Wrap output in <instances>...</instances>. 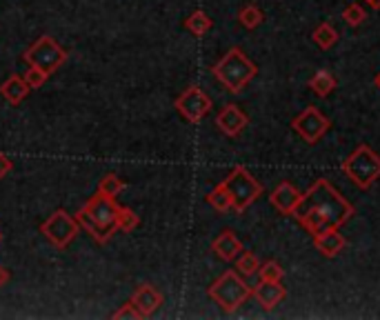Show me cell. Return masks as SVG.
<instances>
[{
	"mask_svg": "<svg viewBox=\"0 0 380 320\" xmlns=\"http://www.w3.org/2000/svg\"><path fill=\"white\" fill-rule=\"evenodd\" d=\"M238 20L245 29H258L262 25V20H265V13H262L256 5H245L240 11H238Z\"/></svg>",
	"mask_w": 380,
	"mask_h": 320,
	"instance_id": "obj_23",
	"label": "cell"
},
{
	"mask_svg": "<svg viewBox=\"0 0 380 320\" xmlns=\"http://www.w3.org/2000/svg\"><path fill=\"white\" fill-rule=\"evenodd\" d=\"M9 281H11V271L5 265H0V289H3Z\"/></svg>",
	"mask_w": 380,
	"mask_h": 320,
	"instance_id": "obj_31",
	"label": "cell"
},
{
	"mask_svg": "<svg viewBox=\"0 0 380 320\" xmlns=\"http://www.w3.org/2000/svg\"><path fill=\"white\" fill-rule=\"evenodd\" d=\"M254 287H250L245 283L243 273H238L236 269H227L223 276L209 285L207 296L221 307L225 314H233L240 309V304L247 302V298H252Z\"/></svg>",
	"mask_w": 380,
	"mask_h": 320,
	"instance_id": "obj_4",
	"label": "cell"
},
{
	"mask_svg": "<svg viewBox=\"0 0 380 320\" xmlns=\"http://www.w3.org/2000/svg\"><path fill=\"white\" fill-rule=\"evenodd\" d=\"M341 169L358 189H369L380 178V156L369 144H358V147L347 156Z\"/></svg>",
	"mask_w": 380,
	"mask_h": 320,
	"instance_id": "obj_5",
	"label": "cell"
},
{
	"mask_svg": "<svg viewBox=\"0 0 380 320\" xmlns=\"http://www.w3.org/2000/svg\"><path fill=\"white\" fill-rule=\"evenodd\" d=\"M364 3H369L374 9H380V0H364Z\"/></svg>",
	"mask_w": 380,
	"mask_h": 320,
	"instance_id": "obj_32",
	"label": "cell"
},
{
	"mask_svg": "<svg viewBox=\"0 0 380 320\" xmlns=\"http://www.w3.org/2000/svg\"><path fill=\"white\" fill-rule=\"evenodd\" d=\"M312 38H314V42L320 47V49H331L336 42H338V32H336V27L333 25H329V23H320L316 29H314V34H312Z\"/></svg>",
	"mask_w": 380,
	"mask_h": 320,
	"instance_id": "obj_20",
	"label": "cell"
},
{
	"mask_svg": "<svg viewBox=\"0 0 380 320\" xmlns=\"http://www.w3.org/2000/svg\"><path fill=\"white\" fill-rule=\"evenodd\" d=\"M123 189H125V180H121V176H116V173H105V176L98 180V194L102 196L116 198Z\"/></svg>",
	"mask_w": 380,
	"mask_h": 320,
	"instance_id": "obj_22",
	"label": "cell"
},
{
	"mask_svg": "<svg viewBox=\"0 0 380 320\" xmlns=\"http://www.w3.org/2000/svg\"><path fill=\"white\" fill-rule=\"evenodd\" d=\"M118 209H121V205L116 202V198L102 196V194L96 192L74 216H76L78 225L98 245H107L111 240V236L116 234V231H118V227H116Z\"/></svg>",
	"mask_w": 380,
	"mask_h": 320,
	"instance_id": "obj_2",
	"label": "cell"
},
{
	"mask_svg": "<svg viewBox=\"0 0 380 320\" xmlns=\"http://www.w3.org/2000/svg\"><path fill=\"white\" fill-rule=\"evenodd\" d=\"M309 87H312V92L316 96L325 98L336 90V87H338V80H336L333 74H329L327 69H320V71H316V76L309 80Z\"/></svg>",
	"mask_w": 380,
	"mask_h": 320,
	"instance_id": "obj_18",
	"label": "cell"
},
{
	"mask_svg": "<svg viewBox=\"0 0 380 320\" xmlns=\"http://www.w3.org/2000/svg\"><path fill=\"white\" fill-rule=\"evenodd\" d=\"M258 267H260V263H258L256 254H252V252H243V254L236 258V271L243 273V276H254V273H258Z\"/></svg>",
	"mask_w": 380,
	"mask_h": 320,
	"instance_id": "obj_26",
	"label": "cell"
},
{
	"mask_svg": "<svg viewBox=\"0 0 380 320\" xmlns=\"http://www.w3.org/2000/svg\"><path fill=\"white\" fill-rule=\"evenodd\" d=\"M298 200H300V192H298V189L291 185L289 180H283V183L271 192V196H269L271 207H276L283 216H291V214H294V209H296V205H298Z\"/></svg>",
	"mask_w": 380,
	"mask_h": 320,
	"instance_id": "obj_13",
	"label": "cell"
},
{
	"mask_svg": "<svg viewBox=\"0 0 380 320\" xmlns=\"http://www.w3.org/2000/svg\"><path fill=\"white\" fill-rule=\"evenodd\" d=\"M131 302H134V307L140 312L142 318H149L154 316L158 309H160V304L165 302L163 294L158 292V289L149 283H140L136 289H134V294H131L129 298Z\"/></svg>",
	"mask_w": 380,
	"mask_h": 320,
	"instance_id": "obj_12",
	"label": "cell"
},
{
	"mask_svg": "<svg viewBox=\"0 0 380 320\" xmlns=\"http://www.w3.org/2000/svg\"><path fill=\"white\" fill-rule=\"evenodd\" d=\"M23 61L29 67H38L51 76L54 71L67 61V51L58 45L51 36H40L34 45L23 54Z\"/></svg>",
	"mask_w": 380,
	"mask_h": 320,
	"instance_id": "obj_7",
	"label": "cell"
},
{
	"mask_svg": "<svg viewBox=\"0 0 380 320\" xmlns=\"http://www.w3.org/2000/svg\"><path fill=\"white\" fill-rule=\"evenodd\" d=\"M23 78H25V82L29 85V90H40L42 85L47 82V78H49V74H45L42 69H38V67H29L25 74H23Z\"/></svg>",
	"mask_w": 380,
	"mask_h": 320,
	"instance_id": "obj_27",
	"label": "cell"
},
{
	"mask_svg": "<svg viewBox=\"0 0 380 320\" xmlns=\"http://www.w3.org/2000/svg\"><path fill=\"white\" fill-rule=\"evenodd\" d=\"M29 94H32V90H29L25 78L18 74H11L3 85H0V96H3L9 105H20Z\"/></svg>",
	"mask_w": 380,
	"mask_h": 320,
	"instance_id": "obj_17",
	"label": "cell"
},
{
	"mask_svg": "<svg viewBox=\"0 0 380 320\" xmlns=\"http://www.w3.org/2000/svg\"><path fill=\"white\" fill-rule=\"evenodd\" d=\"M140 225V216L131 209V207H121L118 209V218H116V227L118 231H125V234H131L136 227Z\"/></svg>",
	"mask_w": 380,
	"mask_h": 320,
	"instance_id": "obj_24",
	"label": "cell"
},
{
	"mask_svg": "<svg viewBox=\"0 0 380 320\" xmlns=\"http://www.w3.org/2000/svg\"><path fill=\"white\" fill-rule=\"evenodd\" d=\"M212 252L221 260H225V263H231V260H236L240 256L243 242L231 229H223L221 234L212 240Z\"/></svg>",
	"mask_w": 380,
	"mask_h": 320,
	"instance_id": "obj_14",
	"label": "cell"
},
{
	"mask_svg": "<svg viewBox=\"0 0 380 320\" xmlns=\"http://www.w3.org/2000/svg\"><path fill=\"white\" fill-rule=\"evenodd\" d=\"M227 194L231 198V209H236L238 214H243L245 209H250L254 202L262 196V185L252 176L250 169L236 165L229 176L223 180Z\"/></svg>",
	"mask_w": 380,
	"mask_h": 320,
	"instance_id": "obj_6",
	"label": "cell"
},
{
	"mask_svg": "<svg viewBox=\"0 0 380 320\" xmlns=\"http://www.w3.org/2000/svg\"><path fill=\"white\" fill-rule=\"evenodd\" d=\"M343 20L349 25V27H360L364 20H367V13L360 5H349L345 11H343Z\"/></svg>",
	"mask_w": 380,
	"mask_h": 320,
	"instance_id": "obj_28",
	"label": "cell"
},
{
	"mask_svg": "<svg viewBox=\"0 0 380 320\" xmlns=\"http://www.w3.org/2000/svg\"><path fill=\"white\" fill-rule=\"evenodd\" d=\"M258 304L265 312H271L276 304H281L287 296V289L283 287V283H269V281H260L254 287V294H252Z\"/></svg>",
	"mask_w": 380,
	"mask_h": 320,
	"instance_id": "obj_15",
	"label": "cell"
},
{
	"mask_svg": "<svg viewBox=\"0 0 380 320\" xmlns=\"http://www.w3.org/2000/svg\"><path fill=\"white\" fill-rule=\"evenodd\" d=\"M212 25H214V20L204 13L202 9H196L192 16H189L187 20H185V29L192 36H196V38H200V36H204L212 29Z\"/></svg>",
	"mask_w": 380,
	"mask_h": 320,
	"instance_id": "obj_19",
	"label": "cell"
},
{
	"mask_svg": "<svg viewBox=\"0 0 380 320\" xmlns=\"http://www.w3.org/2000/svg\"><path fill=\"white\" fill-rule=\"evenodd\" d=\"M250 125V116H247L238 105H225L216 116V127L229 138H236L245 132V127Z\"/></svg>",
	"mask_w": 380,
	"mask_h": 320,
	"instance_id": "obj_11",
	"label": "cell"
},
{
	"mask_svg": "<svg viewBox=\"0 0 380 320\" xmlns=\"http://www.w3.org/2000/svg\"><path fill=\"white\" fill-rule=\"evenodd\" d=\"M207 202H209V205H212L216 211H221V214H225V211L231 209V198H229V194H227V189H225L223 183H218V185L212 189V192L207 194Z\"/></svg>",
	"mask_w": 380,
	"mask_h": 320,
	"instance_id": "obj_21",
	"label": "cell"
},
{
	"mask_svg": "<svg viewBox=\"0 0 380 320\" xmlns=\"http://www.w3.org/2000/svg\"><path fill=\"white\" fill-rule=\"evenodd\" d=\"M374 85H376L378 90H380V71H378V74H376V78H374Z\"/></svg>",
	"mask_w": 380,
	"mask_h": 320,
	"instance_id": "obj_33",
	"label": "cell"
},
{
	"mask_svg": "<svg viewBox=\"0 0 380 320\" xmlns=\"http://www.w3.org/2000/svg\"><path fill=\"white\" fill-rule=\"evenodd\" d=\"M173 107H176V111L183 116L187 123L196 125V123H200L204 116L212 111L214 103H212V98L200 90V87L192 85V87H187V90L176 98Z\"/></svg>",
	"mask_w": 380,
	"mask_h": 320,
	"instance_id": "obj_10",
	"label": "cell"
},
{
	"mask_svg": "<svg viewBox=\"0 0 380 320\" xmlns=\"http://www.w3.org/2000/svg\"><path fill=\"white\" fill-rule=\"evenodd\" d=\"M354 214H356L354 205L341 196L338 189L329 180L318 178L305 194H300V200L291 216H294L314 238L327 229L343 227Z\"/></svg>",
	"mask_w": 380,
	"mask_h": 320,
	"instance_id": "obj_1",
	"label": "cell"
},
{
	"mask_svg": "<svg viewBox=\"0 0 380 320\" xmlns=\"http://www.w3.org/2000/svg\"><path fill=\"white\" fill-rule=\"evenodd\" d=\"M111 318H116V320H140L142 316H140V312L134 307V302L127 300L118 312H114Z\"/></svg>",
	"mask_w": 380,
	"mask_h": 320,
	"instance_id": "obj_29",
	"label": "cell"
},
{
	"mask_svg": "<svg viewBox=\"0 0 380 320\" xmlns=\"http://www.w3.org/2000/svg\"><path fill=\"white\" fill-rule=\"evenodd\" d=\"M285 276V269L276 263V260H267L258 267V278L260 281H269V283H281Z\"/></svg>",
	"mask_w": 380,
	"mask_h": 320,
	"instance_id": "obj_25",
	"label": "cell"
},
{
	"mask_svg": "<svg viewBox=\"0 0 380 320\" xmlns=\"http://www.w3.org/2000/svg\"><path fill=\"white\" fill-rule=\"evenodd\" d=\"M331 127V121L327 116L320 113L318 107H305L294 121H291V129L307 142V144H316L323 138Z\"/></svg>",
	"mask_w": 380,
	"mask_h": 320,
	"instance_id": "obj_9",
	"label": "cell"
},
{
	"mask_svg": "<svg viewBox=\"0 0 380 320\" xmlns=\"http://www.w3.org/2000/svg\"><path fill=\"white\" fill-rule=\"evenodd\" d=\"M78 231H80V225L76 221V216H71L65 209H56L47 221H42L40 225V234L54 247H58V250H67V247L76 240Z\"/></svg>",
	"mask_w": 380,
	"mask_h": 320,
	"instance_id": "obj_8",
	"label": "cell"
},
{
	"mask_svg": "<svg viewBox=\"0 0 380 320\" xmlns=\"http://www.w3.org/2000/svg\"><path fill=\"white\" fill-rule=\"evenodd\" d=\"M13 169V163H11V158L5 156V154H0V180H3L5 176H9Z\"/></svg>",
	"mask_w": 380,
	"mask_h": 320,
	"instance_id": "obj_30",
	"label": "cell"
},
{
	"mask_svg": "<svg viewBox=\"0 0 380 320\" xmlns=\"http://www.w3.org/2000/svg\"><path fill=\"white\" fill-rule=\"evenodd\" d=\"M314 247L325 258H336L347 247V240L338 229H327L323 234L314 236Z\"/></svg>",
	"mask_w": 380,
	"mask_h": 320,
	"instance_id": "obj_16",
	"label": "cell"
},
{
	"mask_svg": "<svg viewBox=\"0 0 380 320\" xmlns=\"http://www.w3.org/2000/svg\"><path fill=\"white\" fill-rule=\"evenodd\" d=\"M0 240H3V234H0Z\"/></svg>",
	"mask_w": 380,
	"mask_h": 320,
	"instance_id": "obj_34",
	"label": "cell"
},
{
	"mask_svg": "<svg viewBox=\"0 0 380 320\" xmlns=\"http://www.w3.org/2000/svg\"><path fill=\"white\" fill-rule=\"evenodd\" d=\"M212 74L227 92L240 94L258 74V67L247 58V54L240 47H231L221 61L212 67Z\"/></svg>",
	"mask_w": 380,
	"mask_h": 320,
	"instance_id": "obj_3",
	"label": "cell"
}]
</instances>
